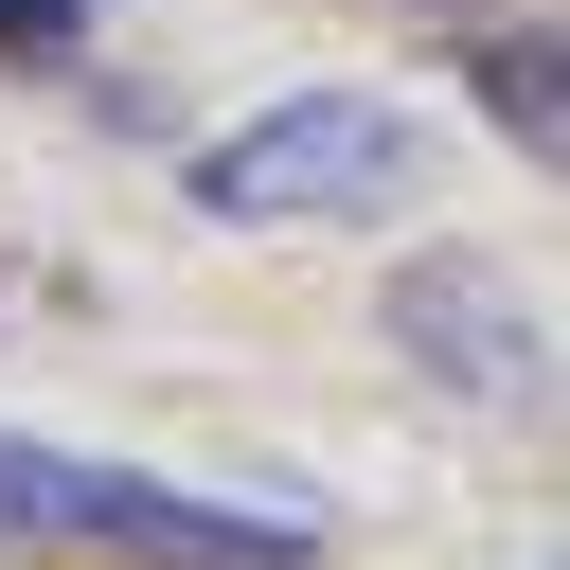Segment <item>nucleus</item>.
I'll list each match as a JSON object with an SVG mask.
<instances>
[{
  "mask_svg": "<svg viewBox=\"0 0 570 570\" xmlns=\"http://www.w3.org/2000/svg\"><path fill=\"white\" fill-rule=\"evenodd\" d=\"M0 534H53V552H160V570H303L285 517H249V499H178V481H142V463L18 445V428H0Z\"/></svg>",
  "mask_w": 570,
  "mask_h": 570,
  "instance_id": "1",
  "label": "nucleus"
},
{
  "mask_svg": "<svg viewBox=\"0 0 570 570\" xmlns=\"http://www.w3.org/2000/svg\"><path fill=\"white\" fill-rule=\"evenodd\" d=\"M392 338H410L428 374H481V392H517V338H499V303H481V267H428V285L392 303Z\"/></svg>",
  "mask_w": 570,
  "mask_h": 570,
  "instance_id": "3",
  "label": "nucleus"
},
{
  "mask_svg": "<svg viewBox=\"0 0 570 570\" xmlns=\"http://www.w3.org/2000/svg\"><path fill=\"white\" fill-rule=\"evenodd\" d=\"M0 53H71V0H0Z\"/></svg>",
  "mask_w": 570,
  "mask_h": 570,
  "instance_id": "5",
  "label": "nucleus"
},
{
  "mask_svg": "<svg viewBox=\"0 0 570 570\" xmlns=\"http://www.w3.org/2000/svg\"><path fill=\"white\" fill-rule=\"evenodd\" d=\"M428 18H445V0H428Z\"/></svg>",
  "mask_w": 570,
  "mask_h": 570,
  "instance_id": "6",
  "label": "nucleus"
},
{
  "mask_svg": "<svg viewBox=\"0 0 570 570\" xmlns=\"http://www.w3.org/2000/svg\"><path fill=\"white\" fill-rule=\"evenodd\" d=\"M196 196L214 214H392L410 196V107L374 89H303V107H249L232 142H196Z\"/></svg>",
  "mask_w": 570,
  "mask_h": 570,
  "instance_id": "2",
  "label": "nucleus"
},
{
  "mask_svg": "<svg viewBox=\"0 0 570 570\" xmlns=\"http://www.w3.org/2000/svg\"><path fill=\"white\" fill-rule=\"evenodd\" d=\"M481 107H499V125L552 160V125H570V89H552V36H499V53H481Z\"/></svg>",
  "mask_w": 570,
  "mask_h": 570,
  "instance_id": "4",
  "label": "nucleus"
}]
</instances>
